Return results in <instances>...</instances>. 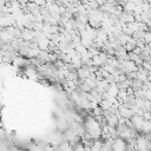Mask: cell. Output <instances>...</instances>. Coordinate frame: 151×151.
<instances>
[{
	"label": "cell",
	"mask_w": 151,
	"mask_h": 151,
	"mask_svg": "<svg viewBox=\"0 0 151 151\" xmlns=\"http://www.w3.org/2000/svg\"><path fill=\"white\" fill-rule=\"evenodd\" d=\"M126 143L127 142H125V139L122 138V137L114 138L113 143H112V150H124V149H127Z\"/></svg>",
	"instance_id": "1"
},
{
	"label": "cell",
	"mask_w": 151,
	"mask_h": 151,
	"mask_svg": "<svg viewBox=\"0 0 151 151\" xmlns=\"http://www.w3.org/2000/svg\"><path fill=\"white\" fill-rule=\"evenodd\" d=\"M37 42H38V47L41 51H47L48 50V46L51 45V39L48 37H44V38L39 39Z\"/></svg>",
	"instance_id": "2"
},
{
	"label": "cell",
	"mask_w": 151,
	"mask_h": 151,
	"mask_svg": "<svg viewBox=\"0 0 151 151\" xmlns=\"http://www.w3.org/2000/svg\"><path fill=\"white\" fill-rule=\"evenodd\" d=\"M12 64L14 66H25L27 64V60H25L22 57H14L12 60Z\"/></svg>",
	"instance_id": "3"
},
{
	"label": "cell",
	"mask_w": 151,
	"mask_h": 151,
	"mask_svg": "<svg viewBox=\"0 0 151 151\" xmlns=\"http://www.w3.org/2000/svg\"><path fill=\"white\" fill-rule=\"evenodd\" d=\"M26 76L28 77V78H31V79H37L38 77V73H37V71L33 68V67H28L27 66V68H26Z\"/></svg>",
	"instance_id": "4"
},
{
	"label": "cell",
	"mask_w": 151,
	"mask_h": 151,
	"mask_svg": "<svg viewBox=\"0 0 151 151\" xmlns=\"http://www.w3.org/2000/svg\"><path fill=\"white\" fill-rule=\"evenodd\" d=\"M136 6H137V5H136L133 1H126V4L124 5V8H125V11H126V12H130V13H132V12L134 11Z\"/></svg>",
	"instance_id": "5"
},
{
	"label": "cell",
	"mask_w": 151,
	"mask_h": 151,
	"mask_svg": "<svg viewBox=\"0 0 151 151\" xmlns=\"http://www.w3.org/2000/svg\"><path fill=\"white\" fill-rule=\"evenodd\" d=\"M74 149H76V150H84V149H85V145L83 146V145L78 144V145H76V146H74Z\"/></svg>",
	"instance_id": "6"
}]
</instances>
